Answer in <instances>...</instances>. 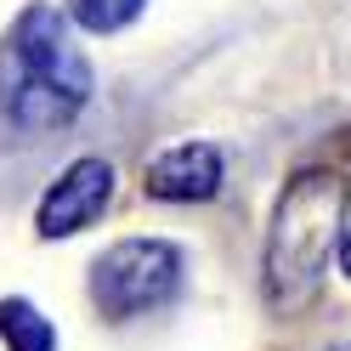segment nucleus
Segmentation results:
<instances>
[{"label": "nucleus", "mask_w": 351, "mask_h": 351, "mask_svg": "<svg viewBox=\"0 0 351 351\" xmlns=\"http://www.w3.org/2000/svg\"><path fill=\"white\" fill-rule=\"evenodd\" d=\"M97 80L62 6L34 0L0 40V119L23 136H46L85 114Z\"/></svg>", "instance_id": "nucleus-1"}, {"label": "nucleus", "mask_w": 351, "mask_h": 351, "mask_svg": "<svg viewBox=\"0 0 351 351\" xmlns=\"http://www.w3.org/2000/svg\"><path fill=\"white\" fill-rule=\"evenodd\" d=\"M346 232V176L328 165L295 170L278 193L272 227H267V306L272 312H295L317 295L328 272V255H340Z\"/></svg>", "instance_id": "nucleus-2"}, {"label": "nucleus", "mask_w": 351, "mask_h": 351, "mask_svg": "<svg viewBox=\"0 0 351 351\" xmlns=\"http://www.w3.org/2000/svg\"><path fill=\"white\" fill-rule=\"evenodd\" d=\"M187 289V255L170 238H119L91 261V306L108 323L153 317Z\"/></svg>", "instance_id": "nucleus-3"}, {"label": "nucleus", "mask_w": 351, "mask_h": 351, "mask_svg": "<svg viewBox=\"0 0 351 351\" xmlns=\"http://www.w3.org/2000/svg\"><path fill=\"white\" fill-rule=\"evenodd\" d=\"M108 204H114V159L85 153V159H74L46 193H40L34 232L40 238H74V232H85L91 221H102Z\"/></svg>", "instance_id": "nucleus-4"}, {"label": "nucleus", "mask_w": 351, "mask_h": 351, "mask_svg": "<svg viewBox=\"0 0 351 351\" xmlns=\"http://www.w3.org/2000/svg\"><path fill=\"white\" fill-rule=\"evenodd\" d=\"M227 187V153L215 142H176L142 165V193L159 204H210Z\"/></svg>", "instance_id": "nucleus-5"}, {"label": "nucleus", "mask_w": 351, "mask_h": 351, "mask_svg": "<svg viewBox=\"0 0 351 351\" xmlns=\"http://www.w3.org/2000/svg\"><path fill=\"white\" fill-rule=\"evenodd\" d=\"M0 346L6 351H57V323L34 300L12 295V300H0Z\"/></svg>", "instance_id": "nucleus-6"}, {"label": "nucleus", "mask_w": 351, "mask_h": 351, "mask_svg": "<svg viewBox=\"0 0 351 351\" xmlns=\"http://www.w3.org/2000/svg\"><path fill=\"white\" fill-rule=\"evenodd\" d=\"M69 23H80L85 34H119L147 12V0H62Z\"/></svg>", "instance_id": "nucleus-7"}, {"label": "nucleus", "mask_w": 351, "mask_h": 351, "mask_svg": "<svg viewBox=\"0 0 351 351\" xmlns=\"http://www.w3.org/2000/svg\"><path fill=\"white\" fill-rule=\"evenodd\" d=\"M335 261H340V272H346V278H351V227H346V232H340V255H335Z\"/></svg>", "instance_id": "nucleus-8"}]
</instances>
